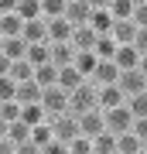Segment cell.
I'll list each match as a JSON object with an SVG mask.
<instances>
[{"instance_id":"obj_1","label":"cell","mask_w":147,"mask_h":154,"mask_svg":"<svg viewBox=\"0 0 147 154\" xmlns=\"http://www.w3.org/2000/svg\"><path fill=\"white\" fill-rule=\"evenodd\" d=\"M86 110H96V82H93V79L79 82L69 93V113L79 116V113H86Z\"/></svg>"},{"instance_id":"obj_2","label":"cell","mask_w":147,"mask_h":154,"mask_svg":"<svg viewBox=\"0 0 147 154\" xmlns=\"http://www.w3.org/2000/svg\"><path fill=\"white\" fill-rule=\"evenodd\" d=\"M41 106H44V113H48V120L58 116V113H69V93H65L62 86H44Z\"/></svg>"},{"instance_id":"obj_3","label":"cell","mask_w":147,"mask_h":154,"mask_svg":"<svg viewBox=\"0 0 147 154\" xmlns=\"http://www.w3.org/2000/svg\"><path fill=\"white\" fill-rule=\"evenodd\" d=\"M51 134H55V140H72V137H79V116L75 113H58V116H51Z\"/></svg>"},{"instance_id":"obj_4","label":"cell","mask_w":147,"mask_h":154,"mask_svg":"<svg viewBox=\"0 0 147 154\" xmlns=\"http://www.w3.org/2000/svg\"><path fill=\"white\" fill-rule=\"evenodd\" d=\"M103 120H106L109 134H123V130L133 127V113L127 110V103H123V106H113V110H103Z\"/></svg>"},{"instance_id":"obj_5","label":"cell","mask_w":147,"mask_h":154,"mask_svg":"<svg viewBox=\"0 0 147 154\" xmlns=\"http://www.w3.org/2000/svg\"><path fill=\"white\" fill-rule=\"evenodd\" d=\"M116 86L123 89V96H133V93H144L147 89V75L140 69H123L120 75H116Z\"/></svg>"},{"instance_id":"obj_6","label":"cell","mask_w":147,"mask_h":154,"mask_svg":"<svg viewBox=\"0 0 147 154\" xmlns=\"http://www.w3.org/2000/svg\"><path fill=\"white\" fill-rule=\"evenodd\" d=\"M127 103V96H123V89L120 86H96V110H113V106H123Z\"/></svg>"},{"instance_id":"obj_7","label":"cell","mask_w":147,"mask_h":154,"mask_svg":"<svg viewBox=\"0 0 147 154\" xmlns=\"http://www.w3.org/2000/svg\"><path fill=\"white\" fill-rule=\"evenodd\" d=\"M106 130V120H103V110H86L79 113V134H86V137H96V134Z\"/></svg>"},{"instance_id":"obj_8","label":"cell","mask_w":147,"mask_h":154,"mask_svg":"<svg viewBox=\"0 0 147 154\" xmlns=\"http://www.w3.org/2000/svg\"><path fill=\"white\" fill-rule=\"evenodd\" d=\"M21 38H24L27 45L48 41V21H44V17H31V21H24V28H21Z\"/></svg>"},{"instance_id":"obj_9","label":"cell","mask_w":147,"mask_h":154,"mask_svg":"<svg viewBox=\"0 0 147 154\" xmlns=\"http://www.w3.org/2000/svg\"><path fill=\"white\" fill-rule=\"evenodd\" d=\"M96 38H99V34L89 28V24H75V28H72V38H69V41H72V48H75V51H93Z\"/></svg>"},{"instance_id":"obj_10","label":"cell","mask_w":147,"mask_h":154,"mask_svg":"<svg viewBox=\"0 0 147 154\" xmlns=\"http://www.w3.org/2000/svg\"><path fill=\"white\" fill-rule=\"evenodd\" d=\"M89 14H93V4L89 0H69L65 7V21L75 28V24H89Z\"/></svg>"},{"instance_id":"obj_11","label":"cell","mask_w":147,"mask_h":154,"mask_svg":"<svg viewBox=\"0 0 147 154\" xmlns=\"http://www.w3.org/2000/svg\"><path fill=\"white\" fill-rule=\"evenodd\" d=\"M116 75H120L116 62H113V58H99V62H96V72H93V82H96V86H113Z\"/></svg>"},{"instance_id":"obj_12","label":"cell","mask_w":147,"mask_h":154,"mask_svg":"<svg viewBox=\"0 0 147 154\" xmlns=\"http://www.w3.org/2000/svg\"><path fill=\"white\" fill-rule=\"evenodd\" d=\"M109 38H113L116 45H133V38H137V24H133V17H127V21H113Z\"/></svg>"},{"instance_id":"obj_13","label":"cell","mask_w":147,"mask_h":154,"mask_svg":"<svg viewBox=\"0 0 147 154\" xmlns=\"http://www.w3.org/2000/svg\"><path fill=\"white\" fill-rule=\"evenodd\" d=\"M41 93H44V89L38 86V82H34V79H27V82H17V103H21V106H27V103H41Z\"/></svg>"},{"instance_id":"obj_14","label":"cell","mask_w":147,"mask_h":154,"mask_svg":"<svg viewBox=\"0 0 147 154\" xmlns=\"http://www.w3.org/2000/svg\"><path fill=\"white\" fill-rule=\"evenodd\" d=\"M113 62H116V69H137V62H140V51L133 48V45H116V55H113Z\"/></svg>"},{"instance_id":"obj_15","label":"cell","mask_w":147,"mask_h":154,"mask_svg":"<svg viewBox=\"0 0 147 154\" xmlns=\"http://www.w3.org/2000/svg\"><path fill=\"white\" fill-rule=\"evenodd\" d=\"M144 147H147V144H144L140 137H137L133 130H123V134H116V151H120V154H140Z\"/></svg>"},{"instance_id":"obj_16","label":"cell","mask_w":147,"mask_h":154,"mask_svg":"<svg viewBox=\"0 0 147 154\" xmlns=\"http://www.w3.org/2000/svg\"><path fill=\"white\" fill-rule=\"evenodd\" d=\"M51 45V62L55 65H72V58H75V48H72V41H48Z\"/></svg>"},{"instance_id":"obj_17","label":"cell","mask_w":147,"mask_h":154,"mask_svg":"<svg viewBox=\"0 0 147 154\" xmlns=\"http://www.w3.org/2000/svg\"><path fill=\"white\" fill-rule=\"evenodd\" d=\"M89 28H93L96 34H109V28H113V14H109L106 7H93V14H89Z\"/></svg>"},{"instance_id":"obj_18","label":"cell","mask_w":147,"mask_h":154,"mask_svg":"<svg viewBox=\"0 0 147 154\" xmlns=\"http://www.w3.org/2000/svg\"><path fill=\"white\" fill-rule=\"evenodd\" d=\"M79 82H86V79L79 75V69H75V65H62V69H58V79H55V86H62L65 93H72Z\"/></svg>"},{"instance_id":"obj_19","label":"cell","mask_w":147,"mask_h":154,"mask_svg":"<svg viewBox=\"0 0 147 154\" xmlns=\"http://www.w3.org/2000/svg\"><path fill=\"white\" fill-rule=\"evenodd\" d=\"M24 58L31 62V65H44V62H51V45H48V41H38V45H27Z\"/></svg>"},{"instance_id":"obj_20","label":"cell","mask_w":147,"mask_h":154,"mask_svg":"<svg viewBox=\"0 0 147 154\" xmlns=\"http://www.w3.org/2000/svg\"><path fill=\"white\" fill-rule=\"evenodd\" d=\"M96 55H93V51H75V58H72V65H75L79 69V75L82 79H93V72H96Z\"/></svg>"},{"instance_id":"obj_21","label":"cell","mask_w":147,"mask_h":154,"mask_svg":"<svg viewBox=\"0 0 147 154\" xmlns=\"http://www.w3.org/2000/svg\"><path fill=\"white\" fill-rule=\"evenodd\" d=\"M72 38V24L65 17H51L48 21V41H69Z\"/></svg>"},{"instance_id":"obj_22","label":"cell","mask_w":147,"mask_h":154,"mask_svg":"<svg viewBox=\"0 0 147 154\" xmlns=\"http://www.w3.org/2000/svg\"><path fill=\"white\" fill-rule=\"evenodd\" d=\"M55 79H58V65H55V62L34 65V82H38L41 89H44V86H55Z\"/></svg>"},{"instance_id":"obj_23","label":"cell","mask_w":147,"mask_h":154,"mask_svg":"<svg viewBox=\"0 0 147 154\" xmlns=\"http://www.w3.org/2000/svg\"><path fill=\"white\" fill-rule=\"evenodd\" d=\"M0 51H4L7 58H24V51H27V41L21 38V34H14V38H4V45H0Z\"/></svg>"},{"instance_id":"obj_24","label":"cell","mask_w":147,"mask_h":154,"mask_svg":"<svg viewBox=\"0 0 147 154\" xmlns=\"http://www.w3.org/2000/svg\"><path fill=\"white\" fill-rule=\"evenodd\" d=\"M7 75L14 79V82H27V79H34V65L27 58H14L11 62V72H7Z\"/></svg>"},{"instance_id":"obj_25","label":"cell","mask_w":147,"mask_h":154,"mask_svg":"<svg viewBox=\"0 0 147 154\" xmlns=\"http://www.w3.org/2000/svg\"><path fill=\"white\" fill-rule=\"evenodd\" d=\"M89 140H93V154H113L116 151V134H109V130L96 134V137H89Z\"/></svg>"},{"instance_id":"obj_26","label":"cell","mask_w":147,"mask_h":154,"mask_svg":"<svg viewBox=\"0 0 147 154\" xmlns=\"http://www.w3.org/2000/svg\"><path fill=\"white\" fill-rule=\"evenodd\" d=\"M21 28H24V21L17 17V11L0 14V34H4V38H14V34H21Z\"/></svg>"},{"instance_id":"obj_27","label":"cell","mask_w":147,"mask_h":154,"mask_svg":"<svg viewBox=\"0 0 147 154\" xmlns=\"http://www.w3.org/2000/svg\"><path fill=\"white\" fill-rule=\"evenodd\" d=\"M21 120L27 127H34V123H44V120H48V113H44L41 103H27V106H21Z\"/></svg>"},{"instance_id":"obj_28","label":"cell","mask_w":147,"mask_h":154,"mask_svg":"<svg viewBox=\"0 0 147 154\" xmlns=\"http://www.w3.org/2000/svg\"><path fill=\"white\" fill-rule=\"evenodd\" d=\"M133 0H109V7L106 11L113 14V21H127V17H133Z\"/></svg>"},{"instance_id":"obj_29","label":"cell","mask_w":147,"mask_h":154,"mask_svg":"<svg viewBox=\"0 0 147 154\" xmlns=\"http://www.w3.org/2000/svg\"><path fill=\"white\" fill-rule=\"evenodd\" d=\"M93 55H96V58H113V55H116V41L109 38V34H99L96 45H93Z\"/></svg>"},{"instance_id":"obj_30","label":"cell","mask_w":147,"mask_h":154,"mask_svg":"<svg viewBox=\"0 0 147 154\" xmlns=\"http://www.w3.org/2000/svg\"><path fill=\"white\" fill-rule=\"evenodd\" d=\"M65 7H69V0H41V17H44V21L65 17Z\"/></svg>"},{"instance_id":"obj_31","label":"cell","mask_w":147,"mask_h":154,"mask_svg":"<svg viewBox=\"0 0 147 154\" xmlns=\"http://www.w3.org/2000/svg\"><path fill=\"white\" fill-rule=\"evenodd\" d=\"M7 137L14 144H24V140H31V127L24 120H14V123H7Z\"/></svg>"},{"instance_id":"obj_32","label":"cell","mask_w":147,"mask_h":154,"mask_svg":"<svg viewBox=\"0 0 147 154\" xmlns=\"http://www.w3.org/2000/svg\"><path fill=\"white\" fill-rule=\"evenodd\" d=\"M127 110L133 113V120H137V116H147V89H144V93L127 96Z\"/></svg>"},{"instance_id":"obj_33","label":"cell","mask_w":147,"mask_h":154,"mask_svg":"<svg viewBox=\"0 0 147 154\" xmlns=\"http://www.w3.org/2000/svg\"><path fill=\"white\" fill-rule=\"evenodd\" d=\"M31 140L38 144V147H44L48 140H55V134H51V123H48V120H44V123H34V127H31Z\"/></svg>"},{"instance_id":"obj_34","label":"cell","mask_w":147,"mask_h":154,"mask_svg":"<svg viewBox=\"0 0 147 154\" xmlns=\"http://www.w3.org/2000/svg\"><path fill=\"white\" fill-rule=\"evenodd\" d=\"M17 17H21V21L41 17V0H21V4H17Z\"/></svg>"},{"instance_id":"obj_35","label":"cell","mask_w":147,"mask_h":154,"mask_svg":"<svg viewBox=\"0 0 147 154\" xmlns=\"http://www.w3.org/2000/svg\"><path fill=\"white\" fill-rule=\"evenodd\" d=\"M0 120H7V123L21 120V103H17V99H7V103H0Z\"/></svg>"},{"instance_id":"obj_36","label":"cell","mask_w":147,"mask_h":154,"mask_svg":"<svg viewBox=\"0 0 147 154\" xmlns=\"http://www.w3.org/2000/svg\"><path fill=\"white\" fill-rule=\"evenodd\" d=\"M69 154H93V140H89L86 134L72 137V140H69Z\"/></svg>"},{"instance_id":"obj_37","label":"cell","mask_w":147,"mask_h":154,"mask_svg":"<svg viewBox=\"0 0 147 154\" xmlns=\"http://www.w3.org/2000/svg\"><path fill=\"white\" fill-rule=\"evenodd\" d=\"M17 96V82L11 75H0V103H7V99H14Z\"/></svg>"},{"instance_id":"obj_38","label":"cell","mask_w":147,"mask_h":154,"mask_svg":"<svg viewBox=\"0 0 147 154\" xmlns=\"http://www.w3.org/2000/svg\"><path fill=\"white\" fill-rule=\"evenodd\" d=\"M41 154H69V144L65 140H48L41 147Z\"/></svg>"},{"instance_id":"obj_39","label":"cell","mask_w":147,"mask_h":154,"mask_svg":"<svg viewBox=\"0 0 147 154\" xmlns=\"http://www.w3.org/2000/svg\"><path fill=\"white\" fill-rule=\"evenodd\" d=\"M133 24H137V28H147V4H137L133 7Z\"/></svg>"},{"instance_id":"obj_40","label":"cell","mask_w":147,"mask_h":154,"mask_svg":"<svg viewBox=\"0 0 147 154\" xmlns=\"http://www.w3.org/2000/svg\"><path fill=\"white\" fill-rule=\"evenodd\" d=\"M130 130L137 134V137H140L144 144H147V116H137V120H133V127H130Z\"/></svg>"},{"instance_id":"obj_41","label":"cell","mask_w":147,"mask_h":154,"mask_svg":"<svg viewBox=\"0 0 147 154\" xmlns=\"http://www.w3.org/2000/svg\"><path fill=\"white\" fill-rule=\"evenodd\" d=\"M133 48H137V51H147V28H137V38H133Z\"/></svg>"},{"instance_id":"obj_42","label":"cell","mask_w":147,"mask_h":154,"mask_svg":"<svg viewBox=\"0 0 147 154\" xmlns=\"http://www.w3.org/2000/svg\"><path fill=\"white\" fill-rule=\"evenodd\" d=\"M17 154H41V147L34 140H24V144H17Z\"/></svg>"},{"instance_id":"obj_43","label":"cell","mask_w":147,"mask_h":154,"mask_svg":"<svg viewBox=\"0 0 147 154\" xmlns=\"http://www.w3.org/2000/svg\"><path fill=\"white\" fill-rule=\"evenodd\" d=\"M0 154H17V144L11 137H0Z\"/></svg>"},{"instance_id":"obj_44","label":"cell","mask_w":147,"mask_h":154,"mask_svg":"<svg viewBox=\"0 0 147 154\" xmlns=\"http://www.w3.org/2000/svg\"><path fill=\"white\" fill-rule=\"evenodd\" d=\"M17 4H21V0H0V14H11V11H17Z\"/></svg>"},{"instance_id":"obj_45","label":"cell","mask_w":147,"mask_h":154,"mask_svg":"<svg viewBox=\"0 0 147 154\" xmlns=\"http://www.w3.org/2000/svg\"><path fill=\"white\" fill-rule=\"evenodd\" d=\"M7 72H11V58L0 51V75H7Z\"/></svg>"},{"instance_id":"obj_46","label":"cell","mask_w":147,"mask_h":154,"mask_svg":"<svg viewBox=\"0 0 147 154\" xmlns=\"http://www.w3.org/2000/svg\"><path fill=\"white\" fill-rule=\"evenodd\" d=\"M137 69H140L144 75H147V51H140V62H137Z\"/></svg>"},{"instance_id":"obj_47","label":"cell","mask_w":147,"mask_h":154,"mask_svg":"<svg viewBox=\"0 0 147 154\" xmlns=\"http://www.w3.org/2000/svg\"><path fill=\"white\" fill-rule=\"evenodd\" d=\"M93 7H109V0H89Z\"/></svg>"},{"instance_id":"obj_48","label":"cell","mask_w":147,"mask_h":154,"mask_svg":"<svg viewBox=\"0 0 147 154\" xmlns=\"http://www.w3.org/2000/svg\"><path fill=\"white\" fill-rule=\"evenodd\" d=\"M0 137H7V120H0Z\"/></svg>"},{"instance_id":"obj_49","label":"cell","mask_w":147,"mask_h":154,"mask_svg":"<svg viewBox=\"0 0 147 154\" xmlns=\"http://www.w3.org/2000/svg\"><path fill=\"white\" fill-rule=\"evenodd\" d=\"M133 4H147V0H133Z\"/></svg>"},{"instance_id":"obj_50","label":"cell","mask_w":147,"mask_h":154,"mask_svg":"<svg viewBox=\"0 0 147 154\" xmlns=\"http://www.w3.org/2000/svg\"><path fill=\"white\" fill-rule=\"evenodd\" d=\"M0 45H4V34H0Z\"/></svg>"},{"instance_id":"obj_51","label":"cell","mask_w":147,"mask_h":154,"mask_svg":"<svg viewBox=\"0 0 147 154\" xmlns=\"http://www.w3.org/2000/svg\"><path fill=\"white\" fill-rule=\"evenodd\" d=\"M140 154H147V147H144V151H140Z\"/></svg>"},{"instance_id":"obj_52","label":"cell","mask_w":147,"mask_h":154,"mask_svg":"<svg viewBox=\"0 0 147 154\" xmlns=\"http://www.w3.org/2000/svg\"><path fill=\"white\" fill-rule=\"evenodd\" d=\"M113 154H120V151H113Z\"/></svg>"}]
</instances>
